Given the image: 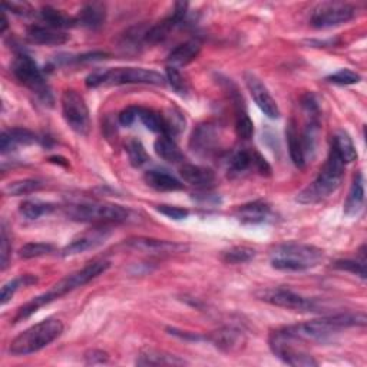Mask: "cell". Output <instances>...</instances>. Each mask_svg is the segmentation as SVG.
Masks as SVG:
<instances>
[{
    "mask_svg": "<svg viewBox=\"0 0 367 367\" xmlns=\"http://www.w3.org/2000/svg\"><path fill=\"white\" fill-rule=\"evenodd\" d=\"M157 209L165 217L171 219H177V221H180V219H185L190 215V211L187 208H181L175 205H158Z\"/></svg>",
    "mask_w": 367,
    "mask_h": 367,
    "instance_id": "cell-45",
    "label": "cell"
},
{
    "mask_svg": "<svg viewBox=\"0 0 367 367\" xmlns=\"http://www.w3.org/2000/svg\"><path fill=\"white\" fill-rule=\"evenodd\" d=\"M180 174L184 182L198 190H209L215 184V174L207 167L184 164L180 168Z\"/></svg>",
    "mask_w": 367,
    "mask_h": 367,
    "instance_id": "cell-20",
    "label": "cell"
},
{
    "mask_svg": "<svg viewBox=\"0 0 367 367\" xmlns=\"http://www.w3.org/2000/svg\"><path fill=\"white\" fill-rule=\"evenodd\" d=\"M138 119H141V122L150 131L161 133V135L164 133V116H163V114H160L154 109H150V108H141L139 106Z\"/></svg>",
    "mask_w": 367,
    "mask_h": 367,
    "instance_id": "cell-35",
    "label": "cell"
},
{
    "mask_svg": "<svg viewBox=\"0 0 367 367\" xmlns=\"http://www.w3.org/2000/svg\"><path fill=\"white\" fill-rule=\"evenodd\" d=\"M154 150L157 155L167 163H171V164L184 163V154L180 150L177 142L172 139V136L161 135L154 143Z\"/></svg>",
    "mask_w": 367,
    "mask_h": 367,
    "instance_id": "cell-28",
    "label": "cell"
},
{
    "mask_svg": "<svg viewBox=\"0 0 367 367\" xmlns=\"http://www.w3.org/2000/svg\"><path fill=\"white\" fill-rule=\"evenodd\" d=\"M42 182L38 180H19L8 184L4 190L6 195L11 197H19V195H28L32 192H36L42 188Z\"/></svg>",
    "mask_w": 367,
    "mask_h": 367,
    "instance_id": "cell-36",
    "label": "cell"
},
{
    "mask_svg": "<svg viewBox=\"0 0 367 367\" xmlns=\"http://www.w3.org/2000/svg\"><path fill=\"white\" fill-rule=\"evenodd\" d=\"M126 154H128L131 165L135 168L145 165L150 160L148 153H146L145 146L142 145V142L139 139H131L126 143Z\"/></svg>",
    "mask_w": 367,
    "mask_h": 367,
    "instance_id": "cell-37",
    "label": "cell"
},
{
    "mask_svg": "<svg viewBox=\"0 0 367 367\" xmlns=\"http://www.w3.org/2000/svg\"><path fill=\"white\" fill-rule=\"evenodd\" d=\"M36 281H38V278L35 275H31V274H25V275H21L18 278H13V280L8 281L2 287V296H0V303H2V306L8 305V302L15 296V292L21 287H26V285L35 284Z\"/></svg>",
    "mask_w": 367,
    "mask_h": 367,
    "instance_id": "cell-34",
    "label": "cell"
},
{
    "mask_svg": "<svg viewBox=\"0 0 367 367\" xmlns=\"http://www.w3.org/2000/svg\"><path fill=\"white\" fill-rule=\"evenodd\" d=\"M219 138H221L219 128L215 124L207 122L197 126V129L192 132L190 146L195 154L201 157H211L219 150Z\"/></svg>",
    "mask_w": 367,
    "mask_h": 367,
    "instance_id": "cell-13",
    "label": "cell"
},
{
    "mask_svg": "<svg viewBox=\"0 0 367 367\" xmlns=\"http://www.w3.org/2000/svg\"><path fill=\"white\" fill-rule=\"evenodd\" d=\"M271 215V207L265 201H253L244 204L236 209V217L243 224H261L265 223Z\"/></svg>",
    "mask_w": 367,
    "mask_h": 367,
    "instance_id": "cell-19",
    "label": "cell"
},
{
    "mask_svg": "<svg viewBox=\"0 0 367 367\" xmlns=\"http://www.w3.org/2000/svg\"><path fill=\"white\" fill-rule=\"evenodd\" d=\"M256 257V251L246 246L231 247L223 253V261L227 264H244Z\"/></svg>",
    "mask_w": 367,
    "mask_h": 367,
    "instance_id": "cell-38",
    "label": "cell"
},
{
    "mask_svg": "<svg viewBox=\"0 0 367 367\" xmlns=\"http://www.w3.org/2000/svg\"><path fill=\"white\" fill-rule=\"evenodd\" d=\"M139 106H128L119 114V124L122 126H131L138 119Z\"/></svg>",
    "mask_w": 367,
    "mask_h": 367,
    "instance_id": "cell-48",
    "label": "cell"
},
{
    "mask_svg": "<svg viewBox=\"0 0 367 367\" xmlns=\"http://www.w3.org/2000/svg\"><path fill=\"white\" fill-rule=\"evenodd\" d=\"M236 132H237V136L244 141L253 138L254 135V124L248 116V114L246 112V109H241L240 105L236 116Z\"/></svg>",
    "mask_w": 367,
    "mask_h": 367,
    "instance_id": "cell-39",
    "label": "cell"
},
{
    "mask_svg": "<svg viewBox=\"0 0 367 367\" xmlns=\"http://www.w3.org/2000/svg\"><path fill=\"white\" fill-rule=\"evenodd\" d=\"M105 16H106V12L102 4H88L80 12L77 18V23L85 28L97 29L105 22Z\"/></svg>",
    "mask_w": 367,
    "mask_h": 367,
    "instance_id": "cell-30",
    "label": "cell"
},
{
    "mask_svg": "<svg viewBox=\"0 0 367 367\" xmlns=\"http://www.w3.org/2000/svg\"><path fill=\"white\" fill-rule=\"evenodd\" d=\"M300 343H303V341L292 334H290L284 327L274 330L268 339V346H270L271 351L283 363H285L288 366H295V367L317 366L319 361L310 353H307L303 347H300L299 346Z\"/></svg>",
    "mask_w": 367,
    "mask_h": 367,
    "instance_id": "cell-9",
    "label": "cell"
},
{
    "mask_svg": "<svg viewBox=\"0 0 367 367\" xmlns=\"http://www.w3.org/2000/svg\"><path fill=\"white\" fill-rule=\"evenodd\" d=\"M63 329L65 327L60 320L46 319L16 336L9 346V351L13 356H28L36 353L60 337Z\"/></svg>",
    "mask_w": 367,
    "mask_h": 367,
    "instance_id": "cell-6",
    "label": "cell"
},
{
    "mask_svg": "<svg viewBox=\"0 0 367 367\" xmlns=\"http://www.w3.org/2000/svg\"><path fill=\"white\" fill-rule=\"evenodd\" d=\"M254 168L261 175H271V167L267 163V160L257 151H254Z\"/></svg>",
    "mask_w": 367,
    "mask_h": 367,
    "instance_id": "cell-50",
    "label": "cell"
},
{
    "mask_svg": "<svg viewBox=\"0 0 367 367\" xmlns=\"http://www.w3.org/2000/svg\"><path fill=\"white\" fill-rule=\"evenodd\" d=\"M109 234H111L109 226H95V229L88 230L87 233L78 236L77 239H73L62 250V256L72 257V256H78L81 253H85L88 250H92V248L101 246L102 243H105V240L109 237Z\"/></svg>",
    "mask_w": 367,
    "mask_h": 367,
    "instance_id": "cell-15",
    "label": "cell"
},
{
    "mask_svg": "<svg viewBox=\"0 0 367 367\" xmlns=\"http://www.w3.org/2000/svg\"><path fill=\"white\" fill-rule=\"evenodd\" d=\"M108 360H109V356L104 350L92 349V350L85 353V363L87 364H104V363H108Z\"/></svg>",
    "mask_w": 367,
    "mask_h": 367,
    "instance_id": "cell-47",
    "label": "cell"
},
{
    "mask_svg": "<svg viewBox=\"0 0 367 367\" xmlns=\"http://www.w3.org/2000/svg\"><path fill=\"white\" fill-rule=\"evenodd\" d=\"M62 114L67 126L78 135L87 136L91 131L89 108L81 94L66 89L62 94Z\"/></svg>",
    "mask_w": 367,
    "mask_h": 367,
    "instance_id": "cell-10",
    "label": "cell"
},
{
    "mask_svg": "<svg viewBox=\"0 0 367 367\" xmlns=\"http://www.w3.org/2000/svg\"><path fill=\"white\" fill-rule=\"evenodd\" d=\"M201 52V42L197 39H191L184 42L182 45L177 46L175 49L171 50V53L168 55V66L172 67H181V66H187L188 63H191L192 60L197 59V56Z\"/></svg>",
    "mask_w": 367,
    "mask_h": 367,
    "instance_id": "cell-25",
    "label": "cell"
},
{
    "mask_svg": "<svg viewBox=\"0 0 367 367\" xmlns=\"http://www.w3.org/2000/svg\"><path fill=\"white\" fill-rule=\"evenodd\" d=\"M205 340L211 341L217 349L223 351H234L244 344V334L236 327H221L205 336Z\"/></svg>",
    "mask_w": 367,
    "mask_h": 367,
    "instance_id": "cell-18",
    "label": "cell"
},
{
    "mask_svg": "<svg viewBox=\"0 0 367 367\" xmlns=\"http://www.w3.org/2000/svg\"><path fill=\"white\" fill-rule=\"evenodd\" d=\"M360 75L350 69H340L337 70L336 73H333V75L327 77V81L330 84H334V85H341V87H346V85H354V84H358L360 82Z\"/></svg>",
    "mask_w": 367,
    "mask_h": 367,
    "instance_id": "cell-42",
    "label": "cell"
},
{
    "mask_svg": "<svg viewBox=\"0 0 367 367\" xmlns=\"http://www.w3.org/2000/svg\"><path fill=\"white\" fill-rule=\"evenodd\" d=\"M109 267H111L109 261L98 260V261H92V263L87 264L82 270H78L75 273H72V274L63 277L56 284H53L46 292H43V295H40V296L32 299L31 302H28L26 305H23L18 310V314L15 317V323H19V322L31 317L40 307L66 296L67 292H70L73 290H77V288L91 283L92 280H95L97 277L104 274Z\"/></svg>",
    "mask_w": 367,
    "mask_h": 367,
    "instance_id": "cell-1",
    "label": "cell"
},
{
    "mask_svg": "<svg viewBox=\"0 0 367 367\" xmlns=\"http://www.w3.org/2000/svg\"><path fill=\"white\" fill-rule=\"evenodd\" d=\"M258 297H260V300H263L268 305H273L275 307H283L287 310L316 312V309H317V305L313 299L297 295V292H295L290 288H284V287L267 288L260 292Z\"/></svg>",
    "mask_w": 367,
    "mask_h": 367,
    "instance_id": "cell-12",
    "label": "cell"
},
{
    "mask_svg": "<svg viewBox=\"0 0 367 367\" xmlns=\"http://www.w3.org/2000/svg\"><path fill=\"white\" fill-rule=\"evenodd\" d=\"M40 16L43 19V22H46V26L62 31L66 28H73L77 25V18H70L66 13H63L62 11H57L55 8L46 6L42 9Z\"/></svg>",
    "mask_w": 367,
    "mask_h": 367,
    "instance_id": "cell-31",
    "label": "cell"
},
{
    "mask_svg": "<svg viewBox=\"0 0 367 367\" xmlns=\"http://www.w3.org/2000/svg\"><path fill=\"white\" fill-rule=\"evenodd\" d=\"M367 317L364 313H340L334 316L310 320L306 323L284 327L290 334L302 341H327L333 334L349 327H364Z\"/></svg>",
    "mask_w": 367,
    "mask_h": 367,
    "instance_id": "cell-2",
    "label": "cell"
},
{
    "mask_svg": "<svg viewBox=\"0 0 367 367\" xmlns=\"http://www.w3.org/2000/svg\"><path fill=\"white\" fill-rule=\"evenodd\" d=\"M334 268L353 273L363 280L366 278V260H337L334 263Z\"/></svg>",
    "mask_w": 367,
    "mask_h": 367,
    "instance_id": "cell-43",
    "label": "cell"
},
{
    "mask_svg": "<svg viewBox=\"0 0 367 367\" xmlns=\"http://www.w3.org/2000/svg\"><path fill=\"white\" fill-rule=\"evenodd\" d=\"M357 15V8L344 2H323L312 13L310 23L316 29L336 28L350 22Z\"/></svg>",
    "mask_w": 367,
    "mask_h": 367,
    "instance_id": "cell-11",
    "label": "cell"
},
{
    "mask_svg": "<svg viewBox=\"0 0 367 367\" xmlns=\"http://www.w3.org/2000/svg\"><path fill=\"white\" fill-rule=\"evenodd\" d=\"M109 55L105 52H89L85 55H80L73 59H67V62H77V63H91V62H97V60H104L106 59Z\"/></svg>",
    "mask_w": 367,
    "mask_h": 367,
    "instance_id": "cell-49",
    "label": "cell"
},
{
    "mask_svg": "<svg viewBox=\"0 0 367 367\" xmlns=\"http://www.w3.org/2000/svg\"><path fill=\"white\" fill-rule=\"evenodd\" d=\"M26 38L31 43L43 46H59L69 40V35H66L65 32L39 25L29 26L26 31Z\"/></svg>",
    "mask_w": 367,
    "mask_h": 367,
    "instance_id": "cell-21",
    "label": "cell"
},
{
    "mask_svg": "<svg viewBox=\"0 0 367 367\" xmlns=\"http://www.w3.org/2000/svg\"><path fill=\"white\" fill-rule=\"evenodd\" d=\"M246 80V85L254 99V102L257 104V106L264 112V115H267L271 119H277L280 116V109L278 105L275 102V99L271 97V94L268 92L267 87L256 77L253 73L247 72L244 75Z\"/></svg>",
    "mask_w": 367,
    "mask_h": 367,
    "instance_id": "cell-16",
    "label": "cell"
},
{
    "mask_svg": "<svg viewBox=\"0 0 367 367\" xmlns=\"http://www.w3.org/2000/svg\"><path fill=\"white\" fill-rule=\"evenodd\" d=\"M2 8L11 11L12 13H15L18 16H32L33 15V8L29 4L12 2V4H4Z\"/></svg>",
    "mask_w": 367,
    "mask_h": 367,
    "instance_id": "cell-46",
    "label": "cell"
},
{
    "mask_svg": "<svg viewBox=\"0 0 367 367\" xmlns=\"http://www.w3.org/2000/svg\"><path fill=\"white\" fill-rule=\"evenodd\" d=\"M364 204V178L361 172H357L353 178L347 199L344 202V215L354 217L357 215Z\"/></svg>",
    "mask_w": 367,
    "mask_h": 367,
    "instance_id": "cell-27",
    "label": "cell"
},
{
    "mask_svg": "<svg viewBox=\"0 0 367 367\" xmlns=\"http://www.w3.org/2000/svg\"><path fill=\"white\" fill-rule=\"evenodd\" d=\"M9 236L6 231V227L2 226V236H0V264H2V270H6L9 264L11 257V246H9Z\"/></svg>",
    "mask_w": 367,
    "mask_h": 367,
    "instance_id": "cell-44",
    "label": "cell"
},
{
    "mask_svg": "<svg viewBox=\"0 0 367 367\" xmlns=\"http://www.w3.org/2000/svg\"><path fill=\"white\" fill-rule=\"evenodd\" d=\"M125 244L132 250L148 253V254H174V253H182L188 250L187 246L180 243L148 239V237H132Z\"/></svg>",
    "mask_w": 367,
    "mask_h": 367,
    "instance_id": "cell-17",
    "label": "cell"
},
{
    "mask_svg": "<svg viewBox=\"0 0 367 367\" xmlns=\"http://www.w3.org/2000/svg\"><path fill=\"white\" fill-rule=\"evenodd\" d=\"M67 215L81 223H92L94 226H112L126 221L129 211L122 205L106 202H81L67 207Z\"/></svg>",
    "mask_w": 367,
    "mask_h": 367,
    "instance_id": "cell-7",
    "label": "cell"
},
{
    "mask_svg": "<svg viewBox=\"0 0 367 367\" xmlns=\"http://www.w3.org/2000/svg\"><path fill=\"white\" fill-rule=\"evenodd\" d=\"M143 180L146 185L160 192H172L184 188V184L177 177H174L167 171H160V170L146 171L143 175Z\"/></svg>",
    "mask_w": 367,
    "mask_h": 367,
    "instance_id": "cell-24",
    "label": "cell"
},
{
    "mask_svg": "<svg viewBox=\"0 0 367 367\" xmlns=\"http://www.w3.org/2000/svg\"><path fill=\"white\" fill-rule=\"evenodd\" d=\"M8 19H6V13H5V11L2 12V28H0V32L2 33H5L6 32V29H8Z\"/></svg>",
    "mask_w": 367,
    "mask_h": 367,
    "instance_id": "cell-51",
    "label": "cell"
},
{
    "mask_svg": "<svg viewBox=\"0 0 367 367\" xmlns=\"http://www.w3.org/2000/svg\"><path fill=\"white\" fill-rule=\"evenodd\" d=\"M12 72L15 78L32 94H35L45 105L53 104L52 91L49 84L46 82L43 72L28 53L21 52L15 56V60L12 63Z\"/></svg>",
    "mask_w": 367,
    "mask_h": 367,
    "instance_id": "cell-8",
    "label": "cell"
},
{
    "mask_svg": "<svg viewBox=\"0 0 367 367\" xmlns=\"http://www.w3.org/2000/svg\"><path fill=\"white\" fill-rule=\"evenodd\" d=\"M187 11H188V4H185V2L175 4L174 12L168 18H165L164 21L158 22L155 26L146 31L145 43L157 45V43L164 42L177 26L182 25V22L185 21V16L188 13Z\"/></svg>",
    "mask_w": 367,
    "mask_h": 367,
    "instance_id": "cell-14",
    "label": "cell"
},
{
    "mask_svg": "<svg viewBox=\"0 0 367 367\" xmlns=\"http://www.w3.org/2000/svg\"><path fill=\"white\" fill-rule=\"evenodd\" d=\"M344 167L346 164L343 163V160L330 146L327 161L320 170L317 178L297 195V202L312 205L322 202L323 199L330 197L341 185L344 177Z\"/></svg>",
    "mask_w": 367,
    "mask_h": 367,
    "instance_id": "cell-4",
    "label": "cell"
},
{
    "mask_svg": "<svg viewBox=\"0 0 367 367\" xmlns=\"http://www.w3.org/2000/svg\"><path fill=\"white\" fill-rule=\"evenodd\" d=\"M88 88L119 87V85H153L164 87L167 78L157 70L143 67H114L98 69L88 75L85 81Z\"/></svg>",
    "mask_w": 367,
    "mask_h": 367,
    "instance_id": "cell-3",
    "label": "cell"
},
{
    "mask_svg": "<svg viewBox=\"0 0 367 367\" xmlns=\"http://www.w3.org/2000/svg\"><path fill=\"white\" fill-rule=\"evenodd\" d=\"M165 78L167 82L170 84V87L180 95H187L188 92V85L184 80V77L181 75V72L177 67L172 66H167V72H165Z\"/></svg>",
    "mask_w": 367,
    "mask_h": 367,
    "instance_id": "cell-41",
    "label": "cell"
},
{
    "mask_svg": "<svg viewBox=\"0 0 367 367\" xmlns=\"http://www.w3.org/2000/svg\"><path fill=\"white\" fill-rule=\"evenodd\" d=\"M323 260V251L314 246L287 243L277 246L270 256L271 265L280 271H306Z\"/></svg>",
    "mask_w": 367,
    "mask_h": 367,
    "instance_id": "cell-5",
    "label": "cell"
},
{
    "mask_svg": "<svg viewBox=\"0 0 367 367\" xmlns=\"http://www.w3.org/2000/svg\"><path fill=\"white\" fill-rule=\"evenodd\" d=\"M53 251H55V247L52 244H48V243H28L19 250V256H21V258L31 260V258H38V257L48 256Z\"/></svg>",
    "mask_w": 367,
    "mask_h": 367,
    "instance_id": "cell-40",
    "label": "cell"
},
{
    "mask_svg": "<svg viewBox=\"0 0 367 367\" xmlns=\"http://www.w3.org/2000/svg\"><path fill=\"white\" fill-rule=\"evenodd\" d=\"M55 209V205L50 202H43L39 199H26L21 204L19 212L26 219H38L42 215L50 214Z\"/></svg>",
    "mask_w": 367,
    "mask_h": 367,
    "instance_id": "cell-33",
    "label": "cell"
},
{
    "mask_svg": "<svg viewBox=\"0 0 367 367\" xmlns=\"http://www.w3.org/2000/svg\"><path fill=\"white\" fill-rule=\"evenodd\" d=\"M38 136L25 128H12L6 129L0 138V150L2 154H8L11 151H15L21 145H32L38 142Z\"/></svg>",
    "mask_w": 367,
    "mask_h": 367,
    "instance_id": "cell-23",
    "label": "cell"
},
{
    "mask_svg": "<svg viewBox=\"0 0 367 367\" xmlns=\"http://www.w3.org/2000/svg\"><path fill=\"white\" fill-rule=\"evenodd\" d=\"M285 136H287V143H288V153L290 158L297 168H305L306 167V158L303 153V145H302V138L297 129V125L295 121H290L285 129Z\"/></svg>",
    "mask_w": 367,
    "mask_h": 367,
    "instance_id": "cell-26",
    "label": "cell"
},
{
    "mask_svg": "<svg viewBox=\"0 0 367 367\" xmlns=\"http://www.w3.org/2000/svg\"><path fill=\"white\" fill-rule=\"evenodd\" d=\"M251 167H254V151H248L246 148L233 153L229 160V172L231 175L246 172Z\"/></svg>",
    "mask_w": 367,
    "mask_h": 367,
    "instance_id": "cell-32",
    "label": "cell"
},
{
    "mask_svg": "<svg viewBox=\"0 0 367 367\" xmlns=\"http://www.w3.org/2000/svg\"><path fill=\"white\" fill-rule=\"evenodd\" d=\"M332 148L339 154L344 164H350L356 161L357 151L356 146L346 131H337L332 139Z\"/></svg>",
    "mask_w": 367,
    "mask_h": 367,
    "instance_id": "cell-29",
    "label": "cell"
},
{
    "mask_svg": "<svg viewBox=\"0 0 367 367\" xmlns=\"http://www.w3.org/2000/svg\"><path fill=\"white\" fill-rule=\"evenodd\" d=\"M138 366H184L187 361L181 358L180 356H175L172 353L145 347L139 351V356L135 361Z\"/></svg>",
    "mask_w": 367,
    "mask_h": 367,
    "instance_id": "cell-22",
    "label": "cell"
}]
</instances>
